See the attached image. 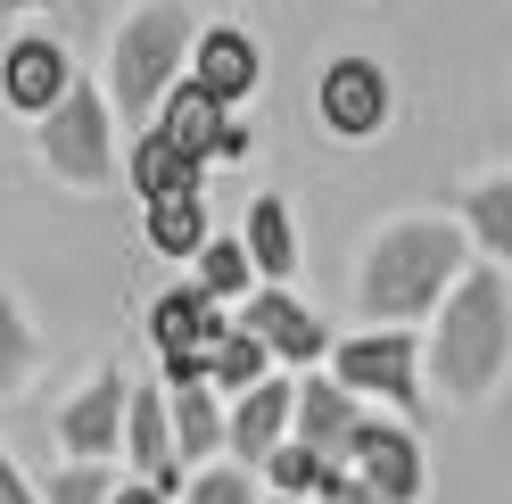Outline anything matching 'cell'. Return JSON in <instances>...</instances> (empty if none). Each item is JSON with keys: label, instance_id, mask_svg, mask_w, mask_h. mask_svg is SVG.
Here are the masks:
<instances>
[{"label": "cell", "instance_id": "obj_31", "mask_svg": "<svg viewBox=\"0 0 512 504\" xmlns=\"http://www.w3.org/2000/svg\"><path fill=\"white\" fill-rule=\"evenodd\" d=\"M108 504H157L149 488H108Z\"/></svg>", "mask_w": 512, "mask_h": 504}, {"label": "cell", "instance_id": "obj_29", "mask_svg": "<svg viewBox=\"0 0 512 504\" xmlns=\"http://www.w3.org/2000/svg\"><path fill=\"white\" fill-rule=\"evenodd\" d=\"M0 504H42V496H34V488H25V471H17V463H9V455H0Z\"/></svg>", "mask_w": 512, "mask_h": 504}, {"label": "cell", "instance_id": "obj_1", "mask_svg": "<svg viewBox=\"0 0 512 504\" xmlns=\"http://www.w3.org/2000/svg\"><path fill=\"white\" fill-rule=\"evenodd\" d=\"M430 356H438V389L455 405H479L504 381V364H512V298H504L496 265H471L455 290H446V323L430 339Z\"/></svg>", "mask_w": 512, "mask_h": 504}, {"label": "cell", "instance_id": "obj_26", "mask_svg": "<svg viewBox=\"0 0 512 504\" xmlns=\"http://www.w3.org/2000/svg\"><path fill=\"white\" fill-rule=\"evenodd\" d=\"M108 471L100 463H75V471H58V480H50V504H108Z\"/></svg>", "mask_w": 512, "mask_h": 504}, {"label": "cell", "instance_id": "obj_12", "mask_svg": "<svg viewBox=\"0 0 512 504\" xmlns=\"http://www.w3.org/2000/svg\"><path fill=\"white\" fill-rule=\"evenodd\" d=\"M124 397H133V381L124 372H100L67 414H58V438H67V455H83V463H100V455H116V430H124Z\"/></svg>", "mask_w": 512, "mask_h": 504}, {"label": "cell", "instance_id": "obj_14", "mask_svg": "<svg viewBox=\"0 0 512 504\" xmlns=\"http://www.w3.org/2000/svg\"><path fill=\"white\" fill-rule=\"evenodd\" d=\"M281 430H290V381H256V389H240V405H232V422H223V438H232V455H240V471H256L273 447H281Z\"/></svg>", "mask_w": 512, "mask_h": 504}, {"label": "cell", "instance_id": "obj_10", "mask_svg": "<svg viewBox=\"0 0 512 504\" xmlns=\"http://www.w3.org/2000/svg\"><path fill=\"white\" fill-rule=\"evenodd\" d=\"M347 463H364L356 480H364L380 504H413V496H422V447H413V430H372V422H356Z\"/></svg>", "mask_w": 512, "mask_h": 504}, {"label": "cell", "instance_id": "obj_6", "mask_svg": "<svg viewBox=\"0 0 512 504\" xmlns=\"http://www.w3.org/2000/svg\"><path fill=\"white\" fill-rule=\"evenodd\" d=\"M339 389L347 397H389V405H422L413 389V339L405 331H372V339H347L339 348Z\"/></svg>", "mask_w": 512, "mask_h": 504}, {"label": "cell", "instance_id": "obj_13", "mask_svg": "<svg viewBox=\"0 0 512 504\" xmlns=\"http://www.w3.org/2000/svg\"><path fill=\"white\" fill-rule=\"evenodd\" d=\"M240 331H248L265 356H290V364H314V356H323V323H314L290 290H256L248 314H240Z\"/></svg>", "mask_w": 512, "mask_h": 504}, {"label": "cell", "instance_id": "obj_27", "mask_svg": "<svg viewBox=\"0 0 512 504\" xmlns=\"http://www.w3.org/2000/svg\"><path fill=\"white\" fill-rule=\"evenodd\" d=\"M182 504H256V496H248V471H199Z\"/></svg>", "mask_w": 512, "mask_h": 504}, {"label": "cell", "instance_id": "obj_5", "mask_svg": "<svg viewBox=\"0 0 512 504\" xmlns=\"http://www.w3.org/2000/svg\"><path fill=\"white\" fill-rule=\"evenodd\" d=\"M314 108H323V124L339 141H372L389 124V75L372 58H331L323 83H314Z\"/></svg>", "mask_w": 512, "mask_h": 504}, {"label": "cell", "instance_id": "obj_23", "mask_svg": "<svg viewBox=\"0 0 512 504\" xmlns=\"http://www.w3.org/2000/svg\"><path fill=\"white\" fill-rule=\"evenodd\" d=\"M471 232H479V248H488V265L512 257V182H504V174L471 191Z\"/></svg>", "mask_w": 512, "mask_h": 504}, {"label": "cell", "instance_id": "obj_24", "mask_svg": "<svg viewBox=\"0 0 512 504\" xmlns=\"http://www.w3.org/2000/svg\"><path fill=\"white\" fill-rule=\"evenodd\" d=\"M256 471H265V480L281 488V504H306V496H323V488H331V471L314 463L306 447H273V455L256 463Z\"/></svg>", "mask_w": 512, "mask_h": 504}, {"label": "cell", "instance_id": "obj_4", "mask_svg": "<svg viewBox=\"0 0 512 504\" xmlns=\"http://www.w3.org/2000/svg\"><path fill=\"white\" fill-rule=\"evenodd\" d=\"M42 166L75 191H108L116 174V141H108V100L91 83H67L58 100L42 108Z\"/></svg>", "mask_w": 512, "mask_h": 504}, {"label": "cell", "instance_id": "obj_7", "mask_svg": "<svg viewBox=\"0 0 512 504\" xmlns=\"http://www.w3.org/2000/svg\"><path fill=\"white\" fill-rule=\"evenodd\" d=\"M290 422H298V447L323 463V471H339L347 463V447H356V397H347L339 381H298L290 389Z\"/></svg>", "mask_w": 512, "mask_h": 504}, {"label": "cell", "instance_id": "obj_9", "mask_svg": "<svg viewBox=\"0 0 512 504\" xmlns=\"http://www.w3.org/2000/svg\"><path fill=\"white\" fill-rule=\"evenodd\" d=\"M232 331L223 314L199 298V290H166L149 306V339H157V364H199L207 372V356H215V339Z\"/></svg>", "mask_w": 512, "mask_h": 504}, {"label": "cell", "instance_id": "obj_3", "mask_svg": "<svg viewBox=\"0 0 512 504\" xmlns=\"http://www.w3.org/2000/svg\"><path fill=\"white\" fill-rule=\"evenodd\" d=\"M182 50H190V9H182V0H149V9H133V17L116 25L108 83H116V108L133 116V124H149V108L166 100Z\"/></svg>", "mask_w": 512, "mask_h": 504}, {"label": "cell", "instance_id": "obj_20", "mask_svg": "<svg viewBox=\"0 0 512 504\" xmlns=\"http://www.w3.org/2000/svg\"><path fill=\"white\" fill-rule=\"evenodd\" d=\"M149 248L157 257H199L207 248V207L199 199H157L149 207Z\"/></svg>", "mask_w": 512, "mask_h": 504}, {"label": "cell", "instance_id": "obj_22", "mask_svg": "<svg viewBox=\"0 0 512 504\" xmlns=\"http://www.w3.org/2000/svg\"><path fill=\"white\" fill-rule=\"evenodd\" d=\"M207 306H223V298H248V257H240V240H207L199 248V281H190Z\"/></svg>", "mask_w": 512, "mask_h": 504}, {"label": "cell", "instance_id": "obj_11", "mask_svg": "<svg viewBox=\"0 0 512 504\" xmlns=\"http://www.w3.org/2000/svg\"><path fill=\"white\" fill-rule=\"evenodd\" d=\"M124 438H133V471L157 504L182 496V463H174V438H166V397L157 389H133L124 397Z\"/></svg>", "mask_w": 512, "mask_h": 504}, {"label": "cell", "instance_id": "obj_16", "mask_svg": "<svg viewBox=\"0 0 512 504\" xmlns=\"http://www.w3.org/2000/svg\"><path fill=\"white\" fill-rule=\"evenodd\" d=\"M149 133H157V141H174L182 157H199V166H207V149H215V133H223V108L207 100L199 83H174V91H166V108H157V124H149Z\"/></svg>", "mask_w": 512, "mask_h": 504}, {"label": "cell", "instance_id": "obj_25", "mask_svg": "<svg viewBox=\"0 0 512 504\" xmlns=\"http://www.w3.org/2000/svg\"><path fill=\"white\" fill-rule=\"evenodd\" d=\"M34 331H25V314H17V298L0 290V397L9 389H25V372H34Z\"/></svg>", "mask_w": 512, "mask_h": 504}, {"label": "cell", "instance_id": "obj_8", "mask_svg": "<svg viewBox=\"0 0 512 504\" xmlns=\"http://www.w3.org/2000/svg\"><path fill=\"white\" fill-rule=\"evenodd\" d=\"M190 83H199L215 108H232V100H248V91L265 83V58H256V42L240 25H207V34H190Z\"/></svg>", "mask_w": 512, "mask_h": 504}, {"label": "cell", "instance_id": "obj_2", "mask_svg": "<svg viewBox=\"0 0 512 504\" xmlns=\"http://www.w3.org/2000/svg\"><path fill=\"white\" fill-rule=\"evenodd\" d=\"M463 273V232L455 224H389L364 265H356V306L372 314V323H405V314H422L446 298V281Z\"/></svg>", "mask_w": 512, "mask_h": 504}, {"label": "cell", "instance_id": "obj_32", "mask_svg": "<svg viewBox=\"0 0 512 504\" xmlns=\"http://www.w3.org/2000/svg\"><path fill=\"white\" fill-rule=\"evenodd\" d=\"M9 9H50V0H9Z\"/></svg>", "mask_w": 512, "mask_h": 504}, {"label": "cell", "instance_id": "obj_17", "mask_svg": "<svg viewBox=\"0 0 512 504\" xmlns=\"http://www.w3.org/2000/svg\"><path fill=\"white\" fill-rule=\"evenodd\" d=\"M240 257H248V273H265V281H290L298 273V232H290V207H281V199H256L248 207Z\"/></svg>", "mask_w": 512, "mask_h": 504}, {"label": "cell", "instance_id": "obj_15", "mask_svg": "<svg viewBox=\"0 0 512 504\" xmlns=\"http://www.w3.org/2000/svg\"><path fill=\"white\" fill-rule=\"evenodd\" d=\"M67 83H75V67H67V50H58L50 34H25L9 50V67H0V91H9V108H25V116H42Z\"/></svg>", "mask_w": 512, "mask_h": 504}, {"label": "cell", "instance_id": "obj_30", "mask_svg": "<svg viewBox=\"0 0 512 504\" xmlns=\"http://www.w3.org/2000/svg\"><path fill=\"white\" fill-rule=\"evenodd\" d=\"M207 157H248V124H223V133H215V149Z\"/></svg>", "mask_w": 512, "mask_h": 504}, {"label": "cell", "instance_id": "obj_18", "mask_svg": "<svg viewBox=\"0 0 512 504\" xmlns=\"http://www.w3.org/2000/svg\"><path fill=\"white\" fill-rule=\"evenodd\" d=\"M166 438H174V463H207V455L223 447L215 389H174V397H166Z\"/></svg>", "mask_w": 512, "mask_h": 504}, {"label": "cell", "instance_id": "obj_19", "mask_svg": "<svg viewBox=\"0 0 512 504\" xmlns=\"http://www.w3.org/2000/svg\"><path fill=\"white\" fill-rule=\"evenodd\" d=\"M133 191L157 207V199H199V157H182L174 141H157V133H141V149H133Z\"/></svg>", "mask_w": 512, "mask_h": 504}, {"label": "cell", "instance_id": "obj_21", "mask_svg": "<svg viewBox=\"0 0 512 504\" xmlns=\"http://www.w3.org/2000/svg\"><path fill=\"white\" fill-rule=\"evenodd\" d=\"M265 348H256V339L232 323V331H223L215 339V356H207V389H223V397H240V389H256V381H265Z\"/></svg>", "mask_w": 512, "mask_h": 504}, {"label": "cell", "instance_id": "obj_28", "mask_svg": "<svg viewBox=\"0 0 512 504\" xmlns=\"http://www.w3.org/2000/svg\"><path fill=\"white\" fill-rule=\"evenodd\" d=\"M314 504H380V496H372V488L356 480V471H331V488L314 496Z\"/></svg>", "mask_w": 512, "mask_h": 504}]
</instances>
